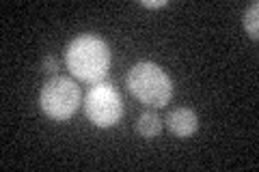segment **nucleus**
<instances>
[{
    "label": "nucleus",
    "mask_w": 259,
    "mask_h": 172,
    "mask_svg": "<svg viewBox=\"0 0 259 172\" xmlns=\"http://www.w3.org/2000/svg\"><path fill=\"white\" fill-rule=\"evenodd\" d=\"M110 47L100 35L84 32L76 39L69 41L67 50H65V65L69 73L78 82L84 84H100L108 76L110 69Z\"/></svg>",
    "instance_id": "f257e3e1"
},
{
    "label": "nucleus",
    "mask_w": 259,
    "mask_h": 172,
    "mask_svg": "<svg viewBox=\"0 0 259 172\" xmlns=\"http://www.w3.org/2000/svg\"><path fill=\"white\" fill-rule=\"evenodd\" d=\"M127 91L147 108H164L173 97V82L156 63L141 61L127 73Z\"/></svg>",
    "instance_id": "f03ea898"
},
{
    "label": "nucleus",
    "mask_w": 259,
    "mask_h": 172,
    "mask_svg": "<svg viewBox=\"0 0 259 172\" xmlns=\"http://www.w3.org/2000/svg\"><path fill=\"white\" fill-rule=\"evenodd\" d=\"M80 99V86L71 78L63 76H52L50 80L41 86L39 93V108L50 121H69L78 112Z\"/></svg>",
    "instance_id": "7ed1b4c3"
},
{
    "label": "nucleus",
    "mask_w": 259,
    "mask_h": 172,
    "mask_svg": "<svg viewBox=\"0 0 259 172\" xmlns=\"http://www.w3.org/2000/svg\"><path fill=\"white\" fill-rule=\"evenodd\" d=\"M84 114L95 127H115L123 117V101L110 82H100L89 88L84 97Z\"/></svg>",
    "instance_id": "20e7f679"
},
{
    "label": "nucleus",
    "mask_w": 259,
    "mask_h": 172,
    "mask_svg": "<svg viewBox=\"0 0 259 172\" xmlns=\"http://www.w3.org/2000/svg\"><path fill=\"white\" fill-rule=\"evenodd\" d=\"M166 127L168 132L175 134L177 138H190L192 134H197L199 129V117L197 112L190 108H175L166 114Z\"/></svg>",
    "instance_id": "39448f33"
},
{
    "label": "nucleus",
    "mask_w": 259,
    "mask_h": 172,
    "mask_svg": "<svg viewBox=\"0 0 259 172\" xmlns=\"http://www.w3.org/2000/svg\"><path fill=\"white\" fill-rule=\"evenodd\" d=\"M162 132V119L156 112H143L139 121H136V134L145 140H153Z\"/></svg>",
    "instance_id": "423d86ee"
},
{
    "label": "nucleus",
    "mask_w": 259,
    "mask_h": 172,
    "mask_svg": "<svg viewBox=\"0 0 259 172\" xmlns=\"http://www.w3.org/2000/svg\"><path fill=\"white\" fill-rule=\"evenodd\" d=\"M244 30L250 39H259V3H253L244 11Z\"/></svg>",
    "instance_id": "0eeeda50"
},
{
    "label": "nucleus",
    "mask_w": 259,
    "mask_h": 172,
    "mask_svg": "<svg viewBox=\"0 0 259 172\" xmlns=\"http://www.w3.org/2000/svg\"><path fill=\"white\" fill-rule=\"evenodd\" d=\"M41 67L46 73H56L59 71V59L56 56H46L44 63H41Z\"/></svg>",
    "instance_id": "6e6552de"
},
{
    "label": "nucleus",
    "mask_w": 259,
    "mask_h": 172,
    "mask_svg": "<svg viewBox=\"0 0 259 172\" xmlns=\"http://www.w3.org/2000/svg\"><path fill=\"white\" fill-rule=\"evenodd\" d=\"M166 5L168 0H141V7H145V9H162Z\"/></svg>",
    "instance_id": "1a4fd4ad"
}]
</instances>
